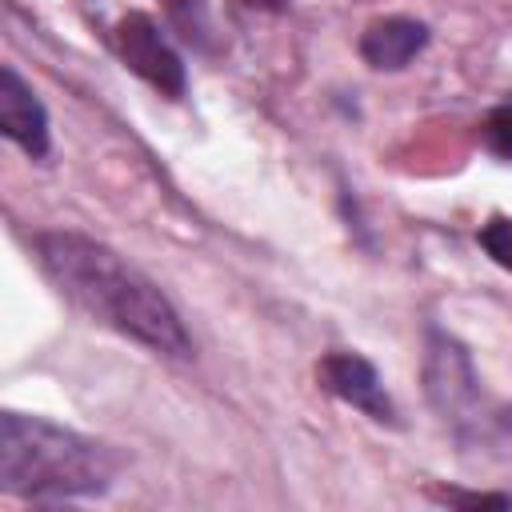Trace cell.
<instances>
[{"label": "cell", "mask_w": 512, "mask_h": 512, "mask_svg": "<svg viewBox=\"0 0 512 512\" xmlns=\"http://www.w3.org/2000/svg\"><path fill=\"white\" fill-rule=\"evenodd\" d=\"M36 260L48 272V280L104 328L144 344L156 356H192V336L172 300L108 244L84 232L56 228L36 236Z\"/></svg>", "instance_id": "cell-1"}, {"label": "cell", "mask_w": 512, "mask_h": 512, "mask_svg": "<svg viewBox=\"0 0 512 512\" xmlns=\"http://www.w3.org/2000/svg\"><path fill=\"white\" fill-rule=\"evenodd\" d=\"M116 476V456L52 420L4 412L0 416V488L24 500L100 496Z\"/></svg>", "instance_id": "cell-2"}, {"label": "cell", "mask_w": 512, "mask_h": 512, "mask_svg": "<svg viewBox=\"0 0 512 512\" xmlns=\"http://www.w3.org/2000/svg\"><path fill=\"white\" fill-rule=\"evenodd\" d=\"M116 48H120V60L140 76L148 80L156 92L164 96H184V60L176 56V48L160 36V28L144 16V12H132L120 20L116 28Z\"/></svg>", "instance_id": "cell-3"}, {"label": "cell", "mask_w": 512, "mask_h": 512, "mask_svg": "<svg viewBox=\"0 0 512 512\" xmlns=\"http://www.w3.org/2000/svg\"><path fill=\"white\" fill-rule=\"evenodd\" d=\"M316 380L324 392H332L336 400L360 408L364 416H372L376 424H392L396 420V408L380 384V372L372 360H364L360 352H328L320 364H316Z\"/></svg>", "instance_id": "cell-4"}, {"label": "cell", "mask_w": 512, "mask_h": 512, "mask_svg": "<svg viewBox=\"0 0 512 512\" xmlns=\"http://www.w3.org/2000/svg\"><path fill=\"white\" fill-rule=\"evenodd\" d=\"M0 132L12 144H20L32 160L48 152V112L12 64L0 68Z\"/></svg>", "instance_id": "cell-5"}, {"label": "cell", "mask_w": 512, "mask_h": 512, "mask_svg": "<svg viewBox=\"0 0 512 512\" xmlns=\"http://www.w3.org/2000/svg\"><path fill=\"white\" fill-rule=\"evenodd\" d=\"M428 44V24L412 20V16H384L372 20L360 36V56L364 64L380 68V72H396L404 64H412Z\"/></svg>", "instance_id": "cell-6"}, {"label": "cell", "mask_w": 512, "mask_h": 512, "mask_svg": "<svg viewBox=\"0 0 512 512\" xmlns=\"http://www.w3.org/2000/svg\"><path fill=\"white\" fill-rule=\"evenodd\" d=\"M476 240H480V248H484L504 272H512V216H492V220L476 232Z\"/></svg>", "instance_id": "cell-7"}, {"label": "cell", "mask_w": 512, "mask_h": 512, "mask_svg": "<svg viewBox=\"0 0 512 512\" xmlns=\"http://www.w3.org/2000/svg\"><path fill=\"white\" fill-rule=\"evenodd\" d=\"M484 144L500 160H512V104H500V108L488 112V120H484Z\"/></svg>", "instance_id": "cell-8"}, {"label": "cell", "mask_w": 512, "mask_h": 512, "mask_svg": "<svg viewBox=\"0 0 512 512\" xmlns=\"http://www.w3.org/2000/svg\"><path fill=\"white\" fill-rule=\"evenodd\" d=\"M444 500H452V504H496V508L512 504L508 496H460V492H444Z\"/></svg>", "instance_id": "cell-9"}, {"label": "cell", "mask_w": 512, "mask_h": 512, "mask_svg": "<svg viewBox=\"0 0 512 512\" xmlns=\"http://www.w3.org/2000/svg\"><path fill=\"white\" fill-rule=\"evenodd\" d=\"M244 8H260V12H284L288 0H240Z\"/></svg>", "instance_id": "cell-10"}]
</instances>
